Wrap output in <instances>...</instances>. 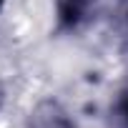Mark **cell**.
I'll return each instance as SVG.
<instances>
[{
    "label": "cell",
    "instance_id": "cell-1",
    "mask_svg": "<svg viewBox=\"0 0 128 128\" xmlns=\"http://www.w3.org/2000/svg\"><path fill=\"white\" fill-rule=\"evenodd\" d=\"M98 10V0H55V23L60 33L83 30Z\"/></svg>",
    "mask_w": 128,
    "mask_h": 128
},
{
    "label": "cell",
    "instance_id": "cell-2",
    "mask_svg": "<svg viewBox=\"0 0 128 128\" xmlns=\"http://www.w3.org/2000/svg\"><path fill=\"white\" fill-rule=\"evenodd\" d=\"M25 128H78V126H76L73 116L58 100L48 98V100H40L30 110V116L25 120Z\"/></svg>",
    "mask_w": 128,
    "mask_h": 128
},
{
    "label": "cell",
    "instance_id": "cell-3",
    "mask_svg": "<svg viewBox=\"0 0 128 128\" xmlns=\"http://www.w3.org/2000/svg\"><path fill=\"white\" fill-rule=\"evenodd\" d=\"M110 118L116 128H128V86L120 88V93L116 96L113 106H110Z\"/></svg>",
    "mask_w": 128,
    "mask_h": 128
},
{
    "label": "cell",
    "instance_id": "cell-4",
    "mask_svg": "<svg viewBox=\"0 0 128 128\" xmlns=\"http://www.w3.org/2000/svg\"><path fill=\"white\" fill-rule=\"evenodd\" d=\"M118 35H120L123 50H128V0H123L118 10Z\"/></svg>",
    "mask_w": 128,
    "mask_h": 128
},
{
    "label": "cell",
    "instance_id": "cell-5",
    "mask_svg": "<svg viewBox=\"0 0 128 128\" xmlns=\"http://www.w3.org/2000/svg\"><path fill=\"white\" fill-rule=\"evenodd\" d=\"M3 5H5V0H0V10H3Z\"/></svg>",
    "mask_w": 128,
    "mask_h": 128
}]
</instances>
